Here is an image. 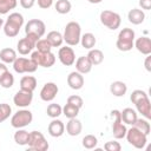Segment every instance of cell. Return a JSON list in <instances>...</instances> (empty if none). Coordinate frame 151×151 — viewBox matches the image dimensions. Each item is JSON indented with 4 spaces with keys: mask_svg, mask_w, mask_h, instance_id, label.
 I'll return each instance as SVG.
<instances>
[{
    "mask_svg": "<svg viewBox=\"0 0 151 151\" xmlns=\"http://www.w3.org/2000/svg\"><path fill=\"white\" fill-rule=\"evenodd\" d=\"M24 25V17L21 13L18 12H13L8 15V18L6 19L5 24H4V33L6 37L8 38H14L19 34L20 28Z\"/></svg>",
    "mask_w": 151,
    "mask_h": 151,
    "instance_id": "cell-1",
    "label": "cell"
},
{
    "mask_svg": "<svg viewBox=\"0 0 151 151\" xmlns=\"http://www.w3.org/2000/svg\"><path fill=\"white\" fill-rule=\"evenodd\" d=\"M80 37H81V27L79 22L77 21H70L66 24L64 33H63V39L68 46H77L80 42Z\"/></svg>",
    "mask_w": 151,
    "mask_h": 151,
    "instance_id": "cell-2",
    "label": "cell"
},
{
    "mask_svg": "<svg viewBox=\"0 0 151 151\" xmlns=\"http://www.w3.org/2000/svg\"><path fill=\"white\" fill-rule=\"evenodd\" d=\"M134 38H136V33L132 28L125 27L123 28L117 38L116 41V47L122 51V52H129L134 47Z\"/></svg>",
    "mask_w": 151,
    "mask_h": 151,
    "instance_id": "cell-3",
    "label": "cell"
},
{
    "mask_svg": "<svg viewBox=\"0 0 151 151\" xmlns=\"http://www.w3.org/2000/svg\"><path fill=\"white\" fill-rule=\"evenodd\" d=\"M125 137L130 145H132L133 147L139 149V150H143L147 143V136L134 126H132L130 130L126 131Z\"/></svg>",
    "mask_w": 151,
    "mask_h": 151,
    "instance_id": "cell-4",
    "label": "cell"
},
{
    "mask_svg": "<svg viewBox=\"0 0 151 151\" xmlns=\"http://www.w3.org/2000/svg\"><path fill=\"white\" fill-rule=\"evenodd\" d=\"M25 33L26 35L33 37L34 39L39 40L46 33V25L40 19H31L25 25Z\"/></svg>",
    "mask_w": 151,
    "mask_h": 151,
    "instance_id": "cell-5",
    "label": "cell"
},
{
    "mask_svg": "<svg viewBox=\"0 0 151 151\" xmlns=\"http://www.w3.org/2000/svg\"><path fill=\"white\" fill-rule=\"evenodd\" d=\"M33 120V114L29 110L22 109L17 111L11 118V125L14 129H24L28 126Z\"/></svg>",
    "mask_w": 151,
    "mask_h": 151,
    "instance_id": "cell-6",
    "label": "cell"
},
{
    "mask_svg": "<svg viewBox=\"0 0 151 151\" xmlns=\"http://www.w3.org/2000/svg\"><path fill=\"white\" fill-rule=\"evenodd\" d=\"M99 19H100L101 25H104L105 27H107L109 29H112V31L119 28V26L122 24L120 15L117 12H113V11H110V9L103 11L99 15Z\"/></svg>",
    "mask_w": 151,
    "mask_h": 151,
    "instance_id": "cell-7",
    "label": "cell"
},
{
    "mask_svg": "<svg viewBox=\"0 0 151 151\" xmlns=\"http://www.w3.org/2000/svg\"><path fill=\"white\" fill-rule=\"evenodd\" d=\"M27 146L29 150H34V151H46L50 147L48 142L46 140L45 136L40 131L29 132V139H28Z\"/></svg>",
    "mask_w": 151,
    "mask_h": 151,
    "instance_id": "cell-8",
    "label": "cell"
},
{
    "mask_svg": "<svg viewBox=\"0 0 151 151\" xmlns=\"http://www.w3.org/2000/svg\"><path fill=\"white\" fill-rule=\"evenodd\" d=\"M31 59L38 66H41V67H45V68L52 67L54 65V63H55V55L51 51H48V52L34 51L31 54Z\"/></svg>",
    "mask_w": 151,
    "mask_h": 151,
    "instance_id": "cell-9",
    "label": "cell"
},
{
    "mask_svg": "<svg viewBox=\"0 0 151 151\" xmlns=\"http://www.w3.org/2000/svg\"><path fill=\"white\" fill-rule=\"evenodd\" d=\"M38 68V65L29 58L18 57L13 63V70L17 73H33Z\"/></svg>",
    "mask_w": 151,
    "mask_h": 151,
    "instance_id": "cell-10",
    "label": "cell"
},
{
    "mask_svg": "<svg viewBox=\"0 0 151 151\" xmlns=\"http://www.w3.org/2000/svg\"><path fill=\"white\" fill-rule=\"evenodd\" d=\"M111 117L113 118L112 123V133L116 139H123L126 134V126L123 124L122 118H120V111L118 110H112L111 111Z\"/></svg>",
    "mask_w": 151,
    "mask_h": 151,
    "instance_id": "cell-11",
    "label": "cell"
},
{
    "mask_svg": "<svg viewBox=\"0 0 151 151\" xmlns=\"http://www.w3.org/2000/svg\"><path fill=\"white\" fill-rule=\"evenodd\" d=\"M58 59L64 66H72L76 61V53L72 47L64 46L58 51Z\"/></svg>",
    "mask_w": 151,
    "mask_h": 151,
    "instance_id": "cell-12",
    "label": "cell"
},
{
    "mask_svg": "<svg viewBox=\"0 0 151 151\" xmlns=\"http://www.w3.org/2000/svg\"><path fill=\"white\" fill-rule=\"evenodd\" d=\"M33 100V92H28V91H24V90H19L14 97H13V103L15 106L18 107H27L32 104Z\"/></svg>",
    "mask_w": 151,
    "mask_h": 151,
    "instance_id": "cell-13",
    "label": "cell"
},
{
    "mask_svg": "<svg viewBox=\"0 0 151 151\" xmlns=\"http://www.w3.org/2000/svg\"><path fill=\"white\" fill-rule=\"evenodd\" d=\"M38 40L34 39L33 37L26 35L25 38L20 39L17 44V50L19 52V54L21 55H27L28 53H31L33 51V48H35V42Z\"/></svg>",
    "mask_w": 151,
    "mask_h": 151,
    "instance_id": "cell-14",
    "label": "cell"
},
{
    "mask_svg": "<svg viewBox=\"0 0 151 151\" xmlns=\"http://www.w3.org/2000/svg\"><path fill=\"white\" fill-rule=\"evenodd\" d=\"M58 92H59L58 85L55 83H53V81H48L40 90V98H41V100H44L46 103L47 101H52L57 97Z\"/></svg>",
    "mask_w": 151,
    "mask_h": 151,
    "instance_id": "cell-15",
    "label": "cell"
},
{
    "mask_svg": "<svg viewBox=\"0 0 151 151\" xmlns=\"http://www.w3.org/2000/svg\"><path fill=\"white\" fill-rule=\"evenodd\" d=\"M47 131H48V133H50L51 137L58 138V137H61L64 134V132H65V125H64V123L60 119L53 118V120L48 124Z\"/></svg>",
    "mask_w": 151,
    "mask_h": 151,
    "instance_id": "cell-16",
    "label": "cell"
},
{
    "mask_svg": "<svg viewBox=\"0 0 151 151\" xmlns=\"http://www.w3.org/2000/svg\"><path fill=\"white\" fill-rule=\"evenodd\" d=\"M84 77L78 71H73L67 76V85L72 90H80L84 86Z\"/></svg>",
    "mask_w": 151,
    "mask_h": 151,
    "instance_id": "cell-17",
    "label": "cell"
},
{
    "mask_svg": "<svg viewBox=\"0 0 151 151\" xmlns=\"http://www.w3.org/2000/svg\"><path fill=\"white\" fill-rule=\"evenodd\" d=\"M134 105H136V109H137L138 113H140L146 119H151V103H150L149 96L142 98Z\"/></svg>",
    "mask_w": 151,
    "mask_h": 151,
    "instance_id": "cell-18",
    "label": "cell"
},
{
    "mask_svg": "<svg viewBox=\"0 0 151 151\" xmlns=\"http://www.w3.org/2000/svg\"><path fill=\"white\" fill-rule=\"evenodd\" d=\"M134 47L137 48L138 52H140L142 54L144 55H147V54H151V39L149 37H140V38H137L134 40Z\"/></svg>",
    "mask_w": 151,
    "mask_h": 151,
    "instance_id": "cell-19",
    "label": "cell"
},
{
    "mask_svg": "<svg viewBox=\"0 0 151 151\" xmlns=\"http://www.w3.org/2000/svg\"><path fill=\"white\" fill-rule=\"evenodd\" d=\"M66 132L67 134L72 136V137H76V136H79L81 133V130H83V124L79 119L76 118H70L67 124H66Z\"/></svg>",
    "mask_w": 151,
    "mask_h": 151,
    "instance_id": "cell-20",
    "label": "cell"
},
{
    "mask_svg": "<svg viewBox=\"0 0 151 151\" xmlns=\"http://www.w3.org/2000/svg\"><path fill=\"white\" fill-rule=\"evenodd\" d=\"M76 71H78L81 74H86L90 73L92 70V63L90 61V59L87 58V55H81L79 57L76 61Z\"/></svg>",
    "mask_w": 151,
    "mask_h": 151,
    "instance_id": "cell-21",
    "label": "cell"
},
{
    "mask_svg": "<svg viewBox=\"0 0 151 151\" xmlns=\"http://www.w3.org/2000/svg\"><path fill=\"white\" fill-rule=\"evenodd\" d=\"M127 19L132 25H140L145 20V13L140 8H132L127 13Z\"/></svg>",
    "mask_w": 151,
    "mask_h": 151,
    "instance_id": "cell-22",
    "label": "cell"
},
{
    "mask_svg": "<svg viewBox=\"0 0 151 151\" xmlns=\"http://www.w3.org/2000/svg\"><path fill=\"white\" fill-rule=\"evenodd\" d=\"M37 85H38L37 78L33 76H24L20 79V90L33 92L37 88Z\"/></svg>",
    "mask_w": 151,
    "mask_h": 151,
    "instance_id": "cell-23",
    "label": "cell"
},
{
    "mask_svg": "<svg viewBox=\"0 0 151 151\" xmlns=\"http://www.w3.org/2000/svg\"><path fill=\"white\" fill-rule=\"evenodd\" d=\"M110 92L111 94H113L114 97H124L127 92V86L124 81L120 80H116L113 83H111L110 85Z\"/></svg>",
    "mask_w": 151,
    "mask_h": 151,
    "instance_id": "cell-24",
    "label": "cell"
},
{
    "mask_svg": "<svg viewBox=\"0 0 151 151\" xmlns=\"http://www.w3.org/2000/svg\"><path fill=\"white\" fill-rule=\"evenodd\" d=\"M120 118H122L123 123H125L127 125H133L138 117H137V112L133 109L126 107L123 111H120Z\"/></svg>",
    "mask_w": 151,
    "mask_h": 151,
    "instance_id": "cell-25",
    "label": "cell"
},
{
    "mask_svg": "<svg viewBox=\"0 0 151 151\" xmlns=\"http://www.w3.org/2000/svg\"><path fill=\"white\" fill-rule=\"evenodd\" d=\"M17 58V52L11 47H5L0 51V60L5 64H13Z\"/></svg>",
    "mask_w": 151,
    "mask_h": 151,
    "instance_id": "cell-26",
    "label": "cell"
},
{
    "mask_svg": "<svg viewBox=\"0 0 151 151\" xmlns=\"http://www.w3.org/2000/svg\"><path fill=\"white\" fill-rule=\"evenodd\" d=\"M52 47H60L61 44L64 42V39H63V34L58 31H51L47 33L46 38H45Z\"/></svg>",
    "mask_w": 151,
    "mask_h": 151,
    "instance_id": "cell-27",
    "label": "cell"
},
{
    "mask_svg": "<svg viewBox=\"0 0 151 151\" xmlns=\"http://www.w3.org/2000/svg\"><path fill=\"white\" fill-rule=\"evenodd\" d=\"M87 58L90 59V61L92 63V65L97 66L100 65L104 60V53L103 51L98 50V48H91L90 52L87 53Z\"/></svg>",
    "mask_w": 151,
    "mask_h": 151,
    "instance_id": "cell-28",
    "label": "cell"
},
{
    "mask_svg": "<svg viewBox=\"0 0 151 151\" xmlns=\"http://www.w3.org/2000/svg\"><path fill=\"white\" fill-rule=\"evenodd\" d=\"M13 138H14L15 144H18V145H20V146L27 145L28 139H29V132L24 130V129H18L17 132L14 133Z\"/></svg>",
    "mask_w": 151,
    "mask_h": 151,
    "instance_id": "cell-29",
    "label": "cell"
},
{
    "mask_svg": "<svg viewBox=\"0 0 151 151\" xmlns=\"http://www.w3.org/2000/svg\"><path fill=\"white\" fill-rule=\"evenodd\" d=\"M96 42H97V39H96V37H94V34H92V33H85V34H83L81 37H80V44H81V46L84 47V48H86V50H91V48H93L94 47V45H96Z\"/></svg>",
    "mask_w": 151,
    "mask_h": 151,
    "instance_id": "cell-30",
    "label": "cell"
},
{
    "mask_svg": "<svg viewBox=\"0 0 151 151\" xmlns=\"http://www.w3.org/2000/svg\"><path fill=\"white\" fill-rule=\"evenodd\" d=\"M79 107L71 104V103H67L65 104V106L63 107V114L66 117V118H76L78 114H79Z\"/></svg>",
    "mask_w": 151,
    "mask_h": 151,
    "instance_id": "cell-31",
    "label": "cell"
},
{
    "mask_svg": "<svg viewBox=\"0 0 151 151\" xmlns=\"http://www.w3.org/2000/svg\"><path fill=\"white\" fill-rule=\"evenodd\" d=\"M132 126L137 127L138 130H140L142 132H144L146 136H149V134H150L151 126H150L149 119H146V118H137V120L134 122V124H133Z\"/></svg>",
    "mask_w": 151,
    "mask_h": 151,
    "instance_id": "cell-32",
    "label": "cell"
},
{
    "mask_svg": "<svg viewBox=\"0 0 151 151\" xmlns=\"http://www.w3.org/2000/svg\"><path fill=\"white\" fill-rule=\"evenodd\" d=\"M54 8L59 14H67L71 11L72 5L68 0H58L54 5Z\"/></svg>",
    "mask_w": 151,
    "mask_h": 151,
    "instance_id": "cell-33",
    "label": "cell"
},
{
    "mask_svg": "<svg viewBox=\"0 0 151 151\" xmlns=\"http://www.w3.org/2000/svg\"><path fill=\"white\" fill-rule=\"evenodd\" d=\"M46 113L50 118H58L60 114H63V107L59 105V104H55V103H52L47 106L46 109Z\"/></svg>",
    "mask_w": 151,
    "mask_h": 151,
    "instance_id": "cell-34",
    "label": "cell"
},
{
    "mask_svg": "<svg viewBox=\"0 0 151 151\" xmlns=\"http://www.w3.org/2000/svg\"><path fill=\"white\" fill-rule=\"evenodd\" d=\"M18 5L17 0H0V14H7Z\"/></svg>",
    "mask_w": 151,
    "mask_h": 151,
    "instance_id": "cell-35",
    "label": "cell"
},
{
    "mask_svg": "<svg viewBox=\"0 0 151 151\" xmlns=\"http://www.w3.org/2000/svg\"><path fill=\"white\" fill-rule=\"evenodd\" d=\"M14 85V76L7 71L1 78H0V86L4 88H11Z\"/></svg>",
    "mask_w": 151,
    "mask_h": 151,
    "instance_id": "cell-36",
    "label": "cell"
},
{
    "mask_svg": "<svg viewBox=\"0 0 151 151\" xmlns=\"http://www.w3.org/2000/svg\"><path fill=\"white\" fill-rule=\"evenodd\" d=\"M98 144V139L96 136L93 134H86L84 138H83V146L85 149H94Z\"/></svg>",
    "mask_w": 151,
    "mask_h": 151,
    "instance_id": "cell-37",
    "label": "cell"
},
{
    "mask_svg": "<svg viewBox=\"0 0 151 151\" xmlns=\"http://www.w3.org/2000/svg\"><path fill=\"white\" fill-rule=\"evenodd\" d=\"M11 113H12V107L6 103H1L0 104V123H4L5 120H7Z\"/></svg>",
    "mask_w": 151,
    "mask_h": 151,
    "instance_id": "cell-38",
    "label": "cell"
},
{
    "mask_svg": "<svg viewBox=\"0 0 151 151\" xmlns=\"http://www.w3.org/2000/svg\"><path fill=\"white\" fill-rule=\"evenodd\" d=\"M35 48H37V51H40V52H48V51H51L52 46L46 39H41L40 38L35 42Z\"/></svg>",
    "mask_w": 151,
    "mask_h": 151,
    "instance_id": "cell-39",
    "label": "cell"
},
{
    "mask_svg": "<svg viewBox=\"0 0 151 151\" xmlns=\"http://www.w3.org/2000/svg\"><path fill=\"white\" fill-rule=\"evenodd\" d=\"M144 97H147V93L145 91H143V90H134L130 94V100L132 101V104H136L138 100H140Z\"/></svg>",
    "mask_w": 151,
    "mask_h": 151,
    "instance_id": "cell-40",
    "label": "cell"
},
{
    "mask_svg": "<svg viewBox=\"0 0 151 151\" xmlns=\"http://www.w3.org/2000/svg\"><path fill=\"white\" fill-rule=\"evenodd\" d=\"M104 149L106 151H120L122 150V145L119 144V142L110 140V142H106L104 144Z\"/></svg>",
    "mask_w": 151,
    "mask_h": 151,
    "instance_id": "cell-41",
    "label": "cell"
},
{
    "mask_svg": "<svg viewBox=\"0 0 151 151\" xmlns=\"http://www.w3.org/2000/svg\"><path fill=\"white\" fill-rule=\"evenodd\" d=\"M67 103H71V104H73V105H76V106H78L79 109H81L83 105H84L83 98H81L80 96H78V94H72V96H70V97L67 98Z\"/></svg>",
    "mask_w": 151,
    "mask_h": 151,
    "instance_id": "cell-42",
    "label": "cell"
},
{
    "mask_svg": "<svg viewBox=\"0 0 151 151\" xmlns=\"http://www.w3.org/2000/svg\"><path fill=\"white\" fill-rule=\"evenodd\" d=\"M37 1H38V6L41 9H47L53 5L54 0H37Z\"/></svg>",
    "mask_w": 151,
    "mask_h": 151,
    "instance_id": "cell-43",
    "label": "cell"
},
{
    "mask_svg": "<svg viewBox=\"0 0 151 151\" xmlns=\"http://www.w3.org/2000/svg\"><path fill=\"white\" fill-rule=\"evenodd\" d=\"M35 1H37V0H19L20 6H21L22 8H25V9H29V8H32V7L34 6Z\"/></svg>",
    "mask_w": 151,
    "mask_h": 151,
    "instance_id": "cell-44",
    "label": "cell"
},
{
    "mask_svg": "<svg viewBox=\"0 0 151 151\" xmlns=\"http://www.w3.org/2000/svg\"><path fill=\"white\" fill-rule=\"evenodd\" d=\"M139 6L142 7V9L149 11L151 9V0H139Z\"/></svg>",
    "mask_w": 151,
    "mask_h": 151,
    "instance_id": "cell-45",
    "label": "cell"
},
{
    "mask_svg": "<svg viewBox=\"0 0 151 151\" xmlns=\"http://www.w3.org/2000/svg\"><path fill=\"white\" fill-rule=\"evenodd\" d=\"M144 66H145V70L147 72H151V55L150 54L146 55L145 61H144Z\"/></svg>",
    "mask_w": 151,
    "mask_h": 151,
    "instance_id": "cell-46",
    "label": "cell"
},
{
    "mask_svg": "<svg viewBox=\"0 0 151 151\" xmlns=\"http://www.w3.org/2000/svg\"><path fill=\"white\" fill-rule=\"evenodd\" d=\"M7 71H8V68H7L6 64L1 61V63H0V78H1V77H2V76H4V74L7 72Z\"/></svg>",
    "mask_w": 151,
    "mask_h": 151,
    "instance_id": "cell-47",
    "label": "cell"
},
{
    "mask_svg": "<svg viewBox=\"0 0 151 151\" xmlns=\"http://www.w3.org/2000/svg\"><path fill=\"white\" fill-rule=\"evenodd\" d=\"M90 4H100L103 0H87Z\"/></svg>",
    "mask_w": 151,
    "mask_h": 151,
    "instance_id": "cell-48",
    "label": "cell"
},
{
    "mask_svg": "<svg viewBox=\"0 0 151 151\" xmlns=\"http://www.w3.org/2000/svg\"><path fill=\"white\" fill-rule=\"evenodd\" d=\"M4 24H5V21H4V19H0V29L4 27Z\"/></svg>",
    "mask_w": 151,
    "mask_h": 151,
    "instance_id": "cell-49",
    "label": "cell"
}]
</instances>
